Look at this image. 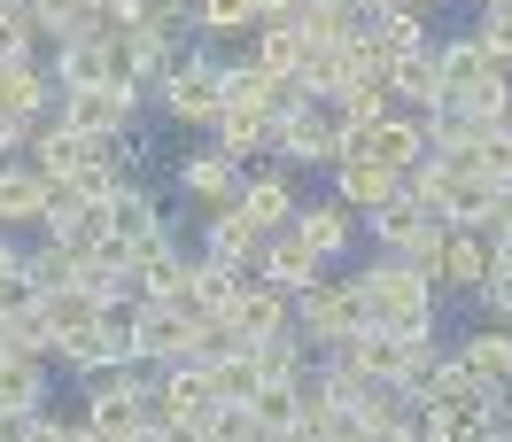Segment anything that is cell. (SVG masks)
I'll list each match as a JSON object with an SVG mask.
<instances>
[{
	"label": "cell",
	"mask_w": 512,
	"mask_h": 442,
	"mask_svg": "<svg viewBox=\"0 0 512 442\" xmlns=\"http://www.w3.org/2000/svg\"><path fill=\"white\" fill-rule=\"evenodd\" d=\"M357 303L373 326H404V334H435L427 318H435V280L404 264V256H388V264H365L357 272Z\"/></svg>",
	"instance_id": "obj_1"
},
{
	"label": "cell",
	"mask_w": 512,
	"mask_h": 442,
	"mask_svg": "<svg viewBox=\"0 0 512 442\" xmlns=\"http://www.w3.org/2000/svg\"><path fill=\"white\" fill-rule=\"evenodd\" d=\"M365 326V303H357V280H311L303 287V311H295V342H319V349H342Z\"/></svg>",
	"instance_id": "obj_2"
},
{
	"label": "cell",
	"mask_w": 512,
	"mask_h": 442,
	"mask_svg": "<svg viewBox=\"0 0 512 442\" xmlns=\"http://www.w3.org/2000/svg\"><path fill=\"white\" fill-rule=\"evenodd\" d=\"M132 109H140V86H125V78H101V86H70L55 117H63L70 132H86V140H109V132L132 125Z\"/></svg>",
	"instance_id": "obj_3"
},
{
	"label": "cell",
	"mask_w": 512,
	"mask_h": 442,
	"mask_svg": "<svg viewBox=\"0 0 512 442\" xmlns=\"http://www.w3.org/2000/svg\"><path fill=\"white\" fill-rule=\"evenodd\" d=\"M86 427H101V435H132V427H148L132 365H101V373H86Z\"/></svg>",
	"instance_id": "obj_4"
},
{
	"label": "cell",
	"mask_w": 512,
	"mask_h": 442,
	"mask_svg": "<svg viewBox=\"0 0 512 442\" xmlns=\"http://www.w3.org/2000/svg\"><path fill=\"white\" fill-rule=\"evenodd\" d=\"M148 94L163 101V117H179V125H210L225 109V94H218V63H187V70H163Z\"/></svg>",
	"instance_id": "obj_5"
},
{
	"label": "cell",
	"mask_w": 512,
	"mask_h": 442,
	"mask_svg": "<svg viewBox=\"0 0 512 442\" xmlns=\"http://www.w3.org/2000/svg\"><path fill=\"white\" fill-rule=\"evenodd\" d=\"M249 272H256V280H264V287H280V295H303V287L319 280L326 264H319V256H311V249H303V241H295L288 225H280V233H264V241H256Z\"/></svg>",
	"instance_id": "obj_6"
},
{
	"label": "cell",
	"mask_w": 512,
	"mask_h": 442,
	"mask_svg": "<svg viewBox=\"0 0 512 442\" xmlns=\"http://www.w3.org/2000/svg\"><path fill=\"white\" fill-rule=\"evenodd\" d=\"M272 148L288 163H334L342 156V125H334V109H319V101H303L295 117H280V132H272Z\"/></svg>",
	"instance_id": "obj_7"
},
{
	"label": "cell",
	"mask_w": 512,
	"mask_h": 442,
	"mask_svg": "<svg viewBox=\"0 0 512 442\" xmlns=\"http://www.w3.org/2000/svg\"><path fill=\"white\" fill-rule=\"evenodd\" d=\"M443 109L458 117V125H505V117H512V78H505V63H481L474 78H458Z\"/></svg>",
	"instance_id": "obj_8"
},
{
	"label": "cell",
	"mask_w": 512,
	"mask_h": 442,
	"mask_svg": "<svg viewBox=\"0 0 512 442\" xmlns=\"http://www.w3.org/2000/svg\"><path fill=\"white\" fill-rule=\"evenodd\" d=\"M132 357H156V365L194 357V318L171 311V303H140L132 311Z\"/></svg>",
	"instance_id": "obj_9"
},
{
	"label": "cell",
	"mask_w": 512,
	"mask_h": 442,
	"mask_svg": "<svg viewBox=\"0 0 512 442\" xmlns=\"http://www.w3.org/2000/svg\"><path fill=\"white\" fill-rule=\"evenodd\" d=\"M489 264H497V241H489L481 225H450L443 249H435V280H443V287H481V280H489Z\"/></svg>",
	"instance_id": "obj_10"
},
{
	"label": "cell",
	"mask_w": 512,
	"mask_h": 442,
	"mask_svg": "<svg viewBox=\"0 0 512 442\" xmlns=\"http://www.w3.org/2000/svg\"><path fill=\"white\" fill-rule=\"evenodd\" d=\"M210 132H218V156L225 163H249L272 148V132H280V117H264L256 101H225L218 117H210Z\"/></svg>",
	"instance_id": "obj_11"
},
{
	"label": "cell",
	"mask_w": 512,
	"mask_h": 442,
	"mask_svg": "<svg viewBox=\"0 0 512 442\" xmlns=\"http://www.w3.org/2000/svg\"><path fill=\"white\" fill-rule=\"evenodd\" d=\"M24 148H32V171H39V179H70V171H86V163L101 156V140L70 132L63 117H55V125H32V140H24Z\"/></svg>",
	"instance_id": "obj_12"
},
{
	"label": "cell",
	"mask_w": 512,
	"mask_h": 442,
	"mask_svg": "<svg viewBox=\"0 0 512 442\" xmlns=\"http://www.w3.org/2000/svg\"><path fill=\"white\" fill-rule=\"evenodd\" d=\"M225 326L241 334V342H264V334H288V295L264 280H241V295L225 303Z\"/></svg>",
	"instance_id": "obj_13"
},
{
	"label": "cell",
	"mask_w": 512,
	"mask_h": 442,
	"mask_svg": "<svg viewBox=\"0 0 512 442\" xmlns=\"http://www.w3.org/2000/svg\"><path fill=\"white\" fill-rule=\"evenodd\" d=\"M396 194H404V171H388V163H334V202H342V210H357V218H365V210H381V202H396Z\"/></svg>",
	"instance_id": "obj_14"
},
{
	"label": "cell",
	"mask_w": 512,
	"mask_h": 442,
	"mask_svg": "<svg viewBox=\"0 0 512 442\" xmlns=\"http://www.w3.org/2000/svg\"><path fill=\"white\" fill-rule=\"evenodd\" d=\"M179 187H187L202 210H233V202H241V163H225L218 148H210V156H187L179 163Z\"/></svg>",
	"instance_id": "obj_15"
},
{
	"label": "cell",
	"mask_w": 512,
	"mask_h": 442,
	"mask_svg": "<svg viewBox=\"0 0 512 442\" xmlns=\"http://www.w3.org/2000/svg\"><path fill=\"white\" fill-rule=\"evenodd\" d=\"M288 233H295V241H303V249H311V256L326 264V256H342V249H350L357 210H342V202H319V210H295V218H288Z\"/></svg>",
	"instance_id": "obj_16"
},
{
	"label": "cell",
	"mask_w": 512,
	"mask_h": 442,
	"mask_svg": "<svg viewBox=\"0 0 512 442\" xmlns=\"http://www.w3.org/2000/svg\"><path fill=\"white\" fill-rule=\"evenodd\" d=\"M388 94H404L419 117H435V109L450 101V78H443V63H435V55H404V63L388 70Z\"/></svg>",
	"instance_id": "obj_17"
},
{
	"label": "cell",
	"mask_w": 512,
	"mask_h": 442,
	"mask_svg": "<svg viewBox=\"0 0 512 442\" xmlns=\"http://www.w3.org/2000/svg\"><path fill=\"white\" fill-rule=\"evenodd\" d=\"M256 241H264V233L241 218V202H233V210H210V225H202V256H210V264H241V272H249Z\"/></svg>",
	"instance_id": "obj_18"
},
{
	"label": "cell",
	"mask_w": 512,
	"mask_h": 442,
	"mask_svg": "<svg viewBox=\"0 0 512 442\" xmlns=\"http://www.w3.org/2000/svg\"><path fill=\"white\" fill-rule=\"evenodd\" d=\"M55 78H63V94H70V86H101V78H117V70H109V32H70L63 55H55Z\"/></svg>",
	"instance_id": "obj_19"
},
{
	"label": "cell",
	"mask_w": 512,
	"mask_h": 442,
	"mask_svg": "<svg viewBox=\"0 0 512 442\" xmlns=\"http://www.w3.org/2000/svg\"><path fill=\"white\" fill-rule=\"evenodd\" d=\"M0 411H47V373L32 349H0Z\"/></svg>",
	"instance_id": "obj_20"
},
{
	"label": "cell",
	"mask_w": 512,
	"mask_h": 442,
	"mask_svg": "<svg viewBox=\"0 0 512 442\" xmlns=\"http://www.w3.org/2000/svg\"><path fill=\"white\" fill-rule=\"evenodd\" d=\"M241 218L256 225V233H280V225L295 218V194L280 171H256V179H241Z\"/></svg>",
	"instance_id": "obj_21"
},
{
	"label": "cell",
	"mask_w": 512,
	"mask_h": 442,
	"mask_svg": "<svg viewBox=\"0 0 512 442\" xmlns=\"http://www.w3.org/2000/svg\"><path fill=\"white\" fill-rule=\"evenodd\" d=\"M419 156H427V117H373V163L412 171Z\"/></svg>",
	"instance_id": "obj_22"
},
{
	"label": "cell",
	"mask_w": 512,
	"mask_h": 442,
	"mask_svg": "<svg viewBox=\"0 0 512 442\" xmlns=\"http://www.w3.org/2000/svg\"><path fill=\"white\" fill-rule=\"evenodd\" d=\"M458 365L481 380V388H505L512 380V326H489V334H466L458 342Z\"/></svg>",
	"instance_id": "obj_23"
},
{
	"label": "cell",
	"mask_w": 512,
	"mask_h": 442,
	"mask_svg": "<svg viewBox=\"0 0 512 442\" xmlns=\"http://www.w3.org/2000/svg\"><path fill=\"white\" fill-rule=\"evenodd\" d=\"M39 194L47 179L32 163H0V225H39Z\"/></svg>",
	"instance_id": "obj_24"
},
{
	"label": "cell",
	"mask_w": 512,
	"mask_h": 442,
	"mask_svg": "<svg viewBox=\"0 0 512 442\" xmlns=\"http://www.w3.org/2000/svg\"><path fill=\"white\" fill-rule=\"evenodd\" d=\"M0 78H8V109H16V117H47V109H55V78H47V70L32 63V55H24V63H0Z\"/></svg>",
	"instance_id": "obj_25"
},
{
	"label": "cell",
	"mask_w": 512,
	"mask_h": 442,
	"mask_svg": "<svg viewBox=\"0 0 512 442\" xmlns=\"http://www.w3.org/2000/svg\"><path fill=\"white\" fill-rule=\"evenodd\" d=\"M466 171L481 187H512V125H481L474 148H466Z\"/></svg>",
	"instance_id": "obj_26"
},
{
	"label": "cell",
	"mask_w": 512,
	"mask_h": 442,
	"mask_svg": "<svg viewBox=\"0 0 512 442\" xmlns=\"http://www.w3.org/2000/svg\"><path fill=\"white\" fill-rule=\"evenodd\" d=\"M187 256H171V249H156V256H140V303H187Z\"/></svg>",
	"instance_id": "obj_27"
},
{
	"label": "cell",
	"mask_w": 512,
	"mask_h": 442,
	"mask_svg": "<svg viewBox=\"0 0 512 442\" xmlns=\"http://www.w3.org/2000/svg\"><path fill=\"white\" fill-rule=\"evenodd\" d=\"M326 109H334V125H373V117H388V86L381 78H342Z\"/></svg>",
	"instance_id": "obj_28"
},
{
	"label": "cell",
	"mask_w": 512,
	"mask_h": 442,
	"mask_svg": "<svg viewBox=\"0 0 512 442\" xmlns=\"http://www.w3.org/2000/svg\"><path fill=\"white\" fill-rule=\"evenodd\" d=\"M365 24H373V39H381L396 63H404V55H427V16H419V8H381V16H365Z\"/></svg>",
	"instance_id": "obj_29"
},
{
	"label": "cell",
	"mask_w": 512,
	"mask_h": 442,
	"mask_svg": "<svg viewBox=\"0 0 512 442\" xmlns=\"http://www.w3.org/2000/svg\"><path fill=\"white\" fill-rule=\"evenodd\" d=\"M303 55H311V39H303V32H264V24H256V63L272 70V78H295Z\"/></svg>",
	"instance_id": "obj_30"
},
{
	"label": "cell",
	"mask_w": 512,
	"mask_h": 442,
	"mask_svg": "<svg viewBox=\"0 0 512 442\" xmlns=\"http://www.w3.org/2000/svg\"><path fill=\"white\" fill-rule=\"evenodd\" d=\"M202 442H264V427H256L249 404H210L202 411Z\"/></svg>",
	"instance_id": "obj_31"
},
{
	"label": "cell",
	"mask_w": 512,
	"mask_h": 442,
	"mask_svg": "<svg viewBox=\"0 0 512 442\" xmlns=\"http://www.w3.org/2000/svg\"><path fill=\"white\" fill-rule=\"evenodd\" d=\"M194 32H256V0H202L194 8Z\"/></svg>",
	"instance_id": "obj_32"
},
{
	"label": "cell",
	"mask_w": 512,
	"mask_h": 442,
	"mask_svg": "<svg viewBox=\"0 0 512 442\" xmlns=\"http://www.w3.org/2000/svg\"><path fill=\"white\" fill-rule=\"evenodd\" d=\"M481 55H489V63H505L512 70V0H497V8H481Z\"/></svg>",
	"instance_id": "obj_33"
},
{
	"label": "cell",
	"mask_w": 512,
	"mask_h": 442,
	"mask_svg": "<svg viewBox=\"0 0 512 442\" xmlns=\"http://www.w3.org/2000/svg\"><path fill=\"white\" fill-rule=\"evenodd\" d=\"M32 55V16L24 0H0V63H24Z\"/></svg>",
	"instance_id": "obj_34"
},
{
	"label": "cell",
	"mask_w": 512,
	"mask_h": 442,
	"mask_svg": "<svg viewBox=\"0 0 512 442\" xmlns=\"http://www.w3.org/2000/svg\"><path fill=\"white\" fill-rule=\"evenodd\" d=\"M435 63H443V78H450V86H458V78H474V70L489 63V55H481V39H450V47H443V55H435Z\"/></svg>",
	"instance_id": "obj_35"
},
{
	"label": "cell",
	"mask_w": 512,
	"mask_h": 442,
	"mask_svg": "<svg viewBox=\"0 0 512 442\" xmlns=\"http://www.w3.org/2000/svg\"><path fill=\"white\" fill-rule=\"evenodd\" d=\"M24 264H32V256L0 241V303H16V295H32V287H24Z\"/></svg>",
	"instance_id": "obj_36"
},
{
	"label": "cell",
	"mask_w": 512,
	"mask_h": 442,
	"mask_svg": "<svg viewBox=\"0 0 512 442\" xmlns=\"http://www.w3.org/2000/svg\"><path fill=\"white\" fill-rule=\"evenodd\" d=\"M474 295H489V311L512 318V264H489V280H481Z\"/></svg>",
	"instance_id": "obj_37"
},
{
	"label": "cell",
	"mask_w": 512,
	"mask_h": 442,
	"mask_svg": "<svg viewBox=\"0 0 512 442\" xmlns=\"http://www.w3.org/2000/svg\"><path fill=\"white\" fill-rule=\"evenodd\" d=\"M24 140H32V117H0V156H16Z\"/></svg>",
	"instance_id": "obj_38"
},
{
	"label": "cell",
	"mask_w": 512,
	"mask_h": 442,
	"mask_svg": "<svg viewBox=\"0 0 512 442\" xmlns=\"http://www.w3.org/2000/svg\"><path fill=\"white\" fill-rule=\"evenodd\" d=\"M156 442H202V419H163Z\"/></svg>",
	"instance_id": "obj_39"
},
{
	"label": "cell",
	"mask_w": 512,
	"mask_h": 442,
	"mask_svg": "<svg viewBox=\"0 0 512 442\" xmlns=\"http://www.w3.org/2000/svg\"><path fill=\"white\" fill-rule=\"evenodd\" d=\"M70 442H117V435H101V427H86V419H78V427H70Z\"/></svg>",
	"instance_id": "obj_40"
},
{
	"label": "cell",
	"mask_w": 512,
	"mask_h": 442,
	"mask_svg": "<svg viewBox=\"0 0 512 442\" xmlns=\"http://www.w3.org/2000/svg\"><path fill=\"white\" fill-rule=\"evenodd\" d=\"M404 8H435V0H404Z\"/></svg>",
	"instance_id": "obj_41"
},
{
	"label": "cell",
	"mask_w": 512,
	"mask_h": 442,
	"mask_svg": "<svg viewBox=\"0 0 512 442\" xmlns=\"http://www.w3.org/2000/svg\"><path fill=\"white\" fill-rule=\"evenodd\" d=\"M474 8H497V0H474Z\"/></svg>",
	"instance_id": "obj_42"
},
{
	"label": "cell",
	"mask_w": 512,
	"mask_h": 442,
	"mask_svg": "<svg viewBox=\"0 0 512 442\" xmlns=\"http://www.w3.org/2000/svg\"><path fill=\"white\" fill-rule=\"evenodd\" d=\"M505 326H512V318H505Z\"/></svg>",
	"instance_id": "obj_43"
}]
</instances>
